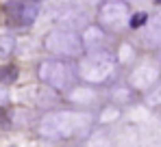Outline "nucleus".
Masks as SVG:
<instances>
[{"label": "nucleus", "instance_id": "nucleus-1", "mask_svg": "<svg viewBox=\"0 0 161 147\" xmlns=\"http://www.w3.org/2000/svg\"><path fill=\"white\" fill-rule=\"evenodd\" d=\"M94 123L92 113L85 110H50L42 117L37 132L48 141H68L83 136Z\"/></svg>", "mask_w": 161, "mask_h": 147}, {"label": "nucleus", "instance_id": "nucleus-2", "mask_svg": "<svg viewBox=\"0 0 161 147\" xmlns=\"http://www.w3.org/2000/svg\"><path fill=\"white\" fill-rule=\"evenodd\" d=\"M115 67H118V58L111 50H94L80 58L79 78H83L89 84H103L115 74Z\"/></svg>", "mask_w": 161, "mask_h": 147}, {"label": "nucleus", "instance_id": "nucleus-3", "mask_svg": "<svg viewBox=\"0 0 161 147\" xmlns=\"http://www.w3.org/2000/svg\"><path fill=\"white\" fill-rule=\"evenodd\" d=\"M37 76L42 82H46L54 91H72L76 87L79 67H74L72 63H68L63 58H48V61L39 63Z\"/></svg>", "mask_w": 161, "mask_h": 147}, {"label": "nucleus", "instance_id": "nucleus-4", "mask_svg": "<svg viewBox=\"0 0 161 147\" xmlns=\"http://www.w3.org/2000/svg\"><path fill=\"white\" fill-rule=\"evenodd\" d=\"M44 48L53 56H61V58H79L85 52L83 46V37L76 30H65V28H54L46 35L44 39Z\"/></svg>", "mask_w": 161, "mask_h": 147}, {"label": "nucleus", "instance_id": "nucleus-5", "mask_svg": "<svg viewBox=\"0 0 161 147\" xmlns=\"http://www.w3.org/2000/svg\"><path fill=\"white\" fill-rule=\"evenodd\" d=\"M98 20H100L103 26L113 28V30L124 26V22L131 20L129 2H124V0H105L98 9Z\"/></svg>", "mask_w": 161, "mask_h": 147}, {"label": "nucleus", "instance_id": "nucleus-6", "mask_svg": "<svg viewBox=\"0 0 161 147\" xmlns=\"http://www.w3.org/2000/svg\"><path fill=\"white\" fill-rule=\"evenodd\" d=\"M161 74V63H155V61H142L137 67H135L131 76H129V84L142 91V89H150L157 84Z\"/></svg>", "mask_w": 161, "mask_h": 147}, {"label": "nucleus", "instance_id": "nucleus-7", "mask_svg": "<svg viewBox=\"0 0 161 147\" xmlns=\"http://www.w3.org/2000/svg\"><path fill=\"white\" fill-rule=\"evenodd\" d=\"M57 26L65 30H85L89 26V13L83 7H70L57 13Z\"/></svg>", "mask_w": 161, "mask_h": 147}, {"label": "nucleus", "instance_id": "nucleus-8", "mask_svg": "<svg viewBox=\"0 0 161 147\" xmlns=\"http://www.w3.org/2000/svg\"><path fill=\"white\" fill-rule=\"evenodd\" d=\"M13 20L22 26H31L39 18V2L37 0H18L11 4Z\"/></svg>", "mask_w": 161, "mask_h": 147}, {"label": "nucleus", "instance_id": "nucleus-9", "mask_svg": "<svg viewBox=\"0 0 161 147\" xmlns=\"http://www.w3.org/2000/svg\"><path fill=\"white\" fill-rule=\"evenodd\" d=\"M22 99L26 104H33V106H53V104H57L54 89H50V87H28L22 93Z\"/></svg>", "mask_w": 161, "mask_h": 147}, {"label": "nucleus", "instance_id": "nucleus-10", "mask_svg": "<svg viewBox=\"0 0 161 147\" xmlns=\"http://www.w3.org/2000/svg\"><path fill=\"white\" fill-rule=\"evenodd\" d=\"M83 46L87 52H94V50H103L107 48V33L103 30V26H87L83 30Z\"/></svg>", "mask_w": 161, "mask_h": 147}, {"label": "nucleus", "instance_id": "nucleus-11", "mask_svg": "<svg viewBox=\"0 0 161 147\" xmlns=\"http://www.w3.org/2000/svg\"><path fill=\"white\" fill-rule=\"evenodd\" d=\"M142 43L153 50L161 48V13H157L155 18L148 20V24L142 33Z\"/></svg>", "mask_w": 161, "mask_h": 147}, {"label": "nucleus", "instance_id": "nucleus-12", "mask_svg": "<svg viewBox=\"0 0 161 147\" xmlns=\"http://www.w3.org/2000/svg\"><path fill=\"white\" fill-rule=\"evenodd\" d=\"M70 99H72L74 104L87 106V104H96L98 93L94 91V87H74V89L70 91Z\"/></svg>", "mask_w": 161, "mask_h": 147}, {"label": "nucleus", "instance_id": "nucleus-13", "mask_svg": "<svg viewBox=\"0 0 161 147\" xmlns=\"http://www.w3.org/2000/svg\"><path fill=\"white\" fill-rule=\"evenodd\" d=\"M15 52V37L13 35H0V58H9Z\"/></svg>", "mask_w": 161, "mask_h": 147}, {"label": "nucleus", "instance_id": "nucleus-14", "mask_svg": "<svg viewBox=\"0 0 161 147\" xmlns=\"http://www.w3.org/2000/svg\"><path fill=\"white\" fill-rule=\"evenodd\" d=\"M15 80H18V67H13V65L0 67V84H11Z\"/></svg>", "mask_w": 161, "mask_h": 147}, {"label": "nucleus", "instance_id": "nucleus-15", "mask_svg": "<svg viewBox=\"0 0 161 147\" xmlns=\"http://www.w3.org/2000/svg\"><path fill=\"white\" fill-rule=\"evenodd\" d=\"M148 20H150V18H148L144 11H137V13H133V15H131V20H129V26H131L133 30H137V28H142V26L148 24Z\"/></svg>", "mask_w": 161, "mask_h": 147}, {"label": "nucleus", "instance_id": "nucleus-16", "mask_svg": "<svg viewBox=\"0 0 161 147\" xmlns=\"http://www.w3.org/2000/svg\"><path fill=\"white\" fill-rule=\"evenodd\" d=\"M146 104H148L150 108L161 106V84H159V87H155L153 91H148V95H146Z\"/></svg>", "mask_w": 161, "mask_h": 147}, {"label": "nucleus", "instance_id": "nucleus-17", "mask_svg": "<svg viewBox=\"0 0 161 147\" xmlns=\"http://www.w3.org/2000/svg\"><path fill=\"white\" fill-rule=\"evenodd\" d=\"M113 98H115L118 104H124V102H131L133 99V93L129 89H124V87H115L113 89Z\"/></svg>", "mask_w": 161, "mask_h": 147}, {"label": "nucleus", "instance_id": "nucleus-18", "mask_svg": "<svg viewBox=\"0 0 161 147\" xmlns=\"http://www.w3.org/2000/svg\"><path fill=\"white\" fill-rule=\"evenodd\" d=\"M118 117H120V108H115V106H109V108H105L100 113V121L103 123H109L113 119H118Z\"/></svg>", "mask_w": 161, "mask_h": 147}, {"label": "nucleus", "instance_id": "nucleus-19", "mask_svg": "<svg viewBox=\"0 0 161 147\" xmlns=\"http://www.w3.org/2000/svg\"><path fill=\"white\" fill-rule=\"evenodd\" d=\"M133 56V50H131V46H122L120 48V61H129Z\"/></svg>", "mask_w": 161, "mask_h": 147}, {"label": "nucleus", "instance_id": "nucleus-20", "mask_svg": "<svg viewBox=\"0 0 161 147\" xmlns=\"http://www.w3.org/2000/svg\"><path fill=\"white\" fill-rule=\"evenodd\" d=\"M7 102H9V91L4 87H0V106H4Z\"/></svg>", "mask_w": 161, "mask_h": 147}, {"label": "nucleus", "instance_id": "nucleus-21", "mask_svg": "<svg viewBox=\"0 0 161 147\" xmlns=\"http://www.w3.org/2000/svg\"><path fill=\"white\" fill-rule=\"evenodd\" d=\"M155 4H157V7H161V0H155Z\"/></svg>", "mask_w": 161, "mask_h": 147}, {"label": "nucleus", "instance_id": "nucleus-22", "mask_svg": "<svg viewBox=\"0 0 161 147\" xmlns=\"http://www.w3.org/2000/svg\"><path fill=\"white\" fill-rule=\"evenodd\" d=\"M89 2H100V0H89ZM103 2H105V0H103Z\"/></svg>", "mask_w": 161, "mask_h": 147}, {"label": "nucleus", "instance_id": "nucleus-23", "mask_svg": "<svg viewBox=\"0 0 161 147\" xmlns=\"http://www.w3.org/2000/svg\"><path fill=\"white\" fill-rule=\"evenodd\" d=\"M159 63H161V54H159Z\"/></svg>", "mask_w": 161, "mask_h": 147}, {"label": "nucleus", "instance_id": "nucleus-24", "mask_svg": "<svg viewBox=\"0 0 161 147\" xmlns=\"http://www.w3.org/2000/svg\"><path fill=\"white\" fill-rule=\"evenodd\" d=\"M131 2H137V0H131Z\"/></svg>", "mask_w": 161, "mask_h": 147}]
</instances>
